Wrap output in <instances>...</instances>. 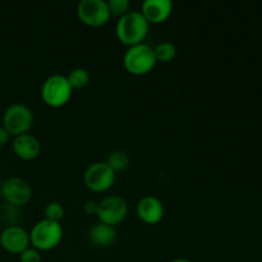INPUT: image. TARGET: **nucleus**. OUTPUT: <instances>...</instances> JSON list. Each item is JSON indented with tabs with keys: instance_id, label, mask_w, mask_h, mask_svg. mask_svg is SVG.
<instances>
[{
	"instance_id": "obj_8",
	"label": "nucleus",
	"mask_w": 262,
	"mask_h": 262,
	"mask_svg": "<svg viewBox=\"0 0 262 262\" xmlns=\"http://www.w3.org/2000/svg\"><path fill=\"white\" fill-rule=\"evenodd\" d=\"M128 215V204L120 196H107L99 201L96 216L101 223L107 225L120 224Z\"/></svg>"
},
{
	"instance_id": "obj_21",
	"label": "nucleus",
	"mask_w": 262,
	"mask_h": 262,
	"mask_svg": "<svg viewBox=\"0 0 262 262\" xmlns=\"http://www.w3.org/2000/svg\"><path fill=\"white\" fill-rule=\"evenodd\" d=\"M97 209H99V201H95V200H87L83 205V210L86 214L89 215H96Z\"/></svg>"
},
{
	"instance_id": "obj_17",
	"label": "nucleus",
	"mask_w": 262,
	"mask_h": 262,
	"mask_svg": "<svg viewBox=\"0 0 262 262\" xmlns=\"http://www.w3.org/2000/svg\"><path fill=\"white\" fill-rule=\"evenodd\" d=\"M69 84H71L72 89H83L89 84L90 82V73L87 69L84 68H74L69 72V74L67 76Z\"/></svg>"
},
{
	"instance_id": "obj_22",
	"label": "nucleus",
	"mask_w": 262,
	"mask_h": 262,
	"mask_svg": "<svg viewBox=\"0 0 262 262\" xmlns=\"http://www.w3.org/2000/svg\"><path fill=\"white\" fill-rule=\"evenodd\" d=\"M10 137H12V136L9 135V132L2 125V127H0V147L7 145L10 141Z\"/></svg>"
},
{
	"instance_id": "obj_11",
	"label": "nucleus",
	"mask_w": 262,
	"mask_h": 262,
	"mask_svg": "<svg viewBox=\"0 0 262 262\" xmlns=\"http://www.w3.org/2000/svg\"><path fill=\"white\" fill-rule=\"evenodd\" d=\"M136 212L137 216L146 224H158L163 220L165 209L161 200L155 196H145L137 202L136 206Z\"/></svg>"
},
{
	"instance_id": "obj_14",
	"label": "nucleus",
	"mask_w": 262,
	"mask_h": 262,
	"mask_svg": "<svg viewBox=\"0 0 262 262\" xmlns=\"http://www.w3.org/2000/svg\"><path fill=\"white\" fill-rule=\"evenodd\" d=\"M89 239L97 247H110L117 239V230L115 227L99 222L90 228Z\"/></svg>"
},
{
	"instance_id": "obj_4",
	"label": "nucleus",
	"mask_w": 262,
	"mask_h": 262,
	"mask_svg": "<svg viewBox=\"0 0 262 262\" xmlns=\"http://www.w3.org/2000/svg\"><path fill=\"white\" fill-rule=\"evenodd\" d=\"M73 89L69 84L67 76L53 74L43 81L41 87V97L43 102L51 107H61L69 102Z\"/></svg>"
},
{
	"instance_id": "obj_9",
	"label": "nucleus",
	"mask_w": 262,
	"mask_h": 262,
	"mask_svg": "<svg viewBox=\"0 0 262 262\" xmlns=\"http://www.w3.org/2000/svg\"><path fill=\"white\" fill-rule=\"evenodd\" d=\"M2 194L8 205L20 207L30 202L32 197V188L30 183L23 178L12 177L3 183Z\"/></svg>"
},
{
	"instance_id": "obj_19",
	"label": "nucleus",
	"mask_w": 262,
	"mask_h": 262,
	"mask_svg": "<svg viewBox=\"0 0 262 262\" xmlns=\"http://www.w3.org/2000/svg\"><path fill=\"white\" fill-rule=\"evenodd\" d=\"M109 5L110 14L117 15V17H122L125 13L129 12L130 3L129 0H109L107 2Z\"/></svg>"
},
{
	"instance_id": "obj_2",
	"label": "nucleus",
	"mask_w": 262,
	"mask_h": 262,
	"mask_svg": "<svg viewBox=\"0 0 262 262\" xmlns=\"http://www.w3.org/2000/svg\"><path fill=\"white\" fill-rule=\"evenodd\" d=\"M156 63L158 60L154 53V48L145 42L129 46L123 56L124 68L135 76H143V74L150 73L155 68Z\"/></svg>"
},
{
	"instance_id": "obj_6",
	"label": "nucleus",
	"mask_w": 262,
	"mask_h": 262,
	"mask_svg": "<svg viewBox=\"0 0 262 262\" xmlns=\"http://www.w3.org/2000/svg\"><path fill=\"white\" fill-rule=\"evenodd\" d=\"M117 173L105 161H97L86 169L83 176L84 184L92 192H106L114 184Z\"/></svg>"
},
{
	"instance_id": "obj_13",
	"label": "nucleus",
	"mask_w": 262,
	"mask_h": 262,
	"mask_svg": "<svg viewBox=\"0 0 262 262\" xmlns=\"http://www.w3.org/2000/svg\"><path fill=\"white\" fill-rule=\"evenodd\" d=\"M12 147L15 155L22 160H33L41 152L40 140L31 133H25L13 138Z\"/></svg>"
},
{
	"instance_id": "obj_5",
	"label": "nucleus",
	"mask_w": 262,
	"mask_h": 262,
	"mask_svg": "<svg viewBox=\"0 0 262 262\" xmlns=\"http://www.w3.org/2000/svg\"><path fill=\"white\" fill-rule=\"evenodd\" d=\"M33 124V113L27 105L15 102L9 105L3 114V127L9 132L10 136H17L28 133Z\"/></svg>"
},
{
	"instance_id": "obj_20",
	"label": "nucleus",
	"mask_w": 262,
	"mask_h": 262,
	"mask_svg": "<svg viewBox=\"0 0 262 262\" xmlns=\"http://www.w3.org/2000/svg\"><path fill=\"white\" fill-rule=\"evenodd\" d=\"M20 262H41V253L33 247H28L19 255Z\"/></svg>"
},
{
	"instance_id": "obj_15",
	"label": "nucleus",
	"mask_w": 262,
	"mask_h": 262,
	"mask_svg": "<svg viewBox=\"0 0 262 262\" xmlns=\"http://www.w3.org/2000/svg\"><path fill=\"white\" fill-rule=\"evenodd\" d=\"M105 163L117 173V171H123L129 166L130 159L125 151L114 150L107 155V159Z\"/></svg>"
},
{
	"instance_id": "obj_23",
	"label": "nucleus",
	"mask_w": 262,
	"mask_h": 262,
	"mask_svg": "<svg viewBox=\"0 0 262 262\" xmlns=\"http://www.w3.org/2000/svg\"><path fill=\"white\" fill-rule=\"evenodd\" d=\"M170 262H191V261L184 260V258H178V260H173V261H170Z\"/></svg>"
},
{
	"instance_id": "obj_10",
	"label": "nucleus",
	"mask_w": 262,
	"mask_h": 262,
	"mask_svg": "<svg viewBox=\"0 0 262 262\" xmlns=\"http://www.w3.org/2000/svg\"><path fill=\"white\" fill-rule=\"evenodd\" d=\"M0 246L13 255H20L31 246L30 233L20 225L10 224L0 233Z\"/></svg>"
},
{
	"instance_id": "obj_12",
	"label": "nucleus",
	"mask_w": 262,
	"mask_h": 262,
	"mask_svg": "<svg viewBox=\"0 0 262 262\" xmlns=\"http://www.w3.org/2000/svg\"><path fill=\"white\" fill-rule=\"evenodd\" d=\"M173 10V3L170 0H146L142 3L140 12L142 13L146 20L152 25L163 23L170 17Z\"/></svg>"
},
{
	"instance_id": "obj_7",
	"label": "nucleus",
	"mask_w": 262,
	"mask_h": 262,
	"mask_svg": "<svg viewBox=\"0 0 262 262\" xmlns=\"http://www.w3.org/2000/svg\"><path fill=\"white\" fill-rule=\"evenodd\" d=\"M77 15L90 27L104 26L112 17L106 0H82L77 5Z\"/></svg>"
},
{
	"instance_id": "obj_16",
	"label": "nucleus",
	"mask_w": 262,
	"mask_h": 262,
	"mask_svg": "<svg viewBox=\"0 0 262 262\" xmlns=\"http://www.w3.org/2000/svg\"><path fill=\"white\" fill-rule=\"evenodd\" d=\"M154 53H155L156 60L161 61V63H169V61L176 58L177 48L174 43L169 42V41H164V42L158 43L154 48Z\"/></svg>"
},
{
	"instance_id": "obj_3",
	"label": "nucleus",
	"mask_w": 262,
	"mask_h": 262,
	"mask_svg": "<svg viewBox=\"0 0 262 262\" xmlns=\"http://www.w3.org/2000/svg\"><path fill=\"white\" fill-rule=\"evenodd\" d=\"M63 227L59 222L42 219L36 223L30 232V242L37 251H50L60 243Z\"/></svg>"
},
{
	"instance_id": "obj_24",
	"label": "nucleus",
	"mask_w": 262,
	"mask_h": 262,
	"mask_svg": "<svg viewBox=\"0 0 262 262\" xmlns=\"http://www.w3.org/2000/svg\"><path fill=\"white\" fill-rule=\"evenodd\" d=\"M0 205H2V201H0Z\"/></svg>"
},
{
	"instance_id": "obj_18",
	"label": "nucleus",
	"mask_w": 262,
	"mask_h": 262,
	"mask_svg": "<svg viewBox=\"0 0 262 262\" xmlns=\"http://www.w3.org/2000/svg\"><path fill=\"white\" fill-rule=\"evenodd\" d=\"M64 216V207L60 202L51 201L46 205L45 207V219L53 220V222H59Z\"/></svg>"
},
{
	"instance_id": "obj_1",
	"label": "nucleus",
	"mask_w": 262,
	"mask_h": 262,
	"mask_svg": "<svg viewBox=\"0 0 262 262\" xmlns=\"http://www.w3.org/2000/svg\"><path fill=\"white\" fill-rule=\"evenodd\" d=\"M148 26L140 10H129L119 17L115 26V33L118 40L129 48L143 42L148 33Z\"/></svg>"
}]
</instances>
